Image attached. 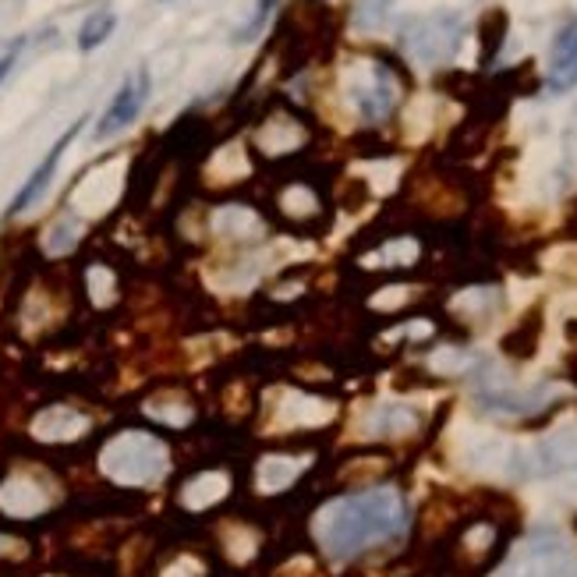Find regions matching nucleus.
Returning <instances> with one entry per match:
<instances>
[{"mask_svg":"<svg viewBox=\"0 0 577 577\" xmlns=\"http://www.w3.org/2000/svg\"><path fill=\"white\" fill-rule=\"evenodd\" d=\"M408 528V503L397 489H366L330 503L319 521V542L333 560H351L394 542Z\"/></svg>","mask_w":577,"mask_h":577,"instance_id":"1","label":"nucleus"},{"mask_svg":"<svg viewBox=\"0 0 577 577\" xmlns=\"http://www.w3.org/2000/svg\"><path fill=\"white\" fill-rule=\"evenodd\" d=\"M500 577H577V549L560 531H535L503 563Z\"/></svg>","mask_w":577,"mask_h":577,"instance_id":"2","label":"nucleus"},{"mask_svg":"<svg viewBox=\"0 0 577 577\" xmlns=\"http://www.w3.org/2000/svg\"><path fill=\"white\" fill-rule=\"evenodd\" d=\"M164 464H167L164 447H159L156 439L139 436V433L117 436L111 447L103 450V472L117 482H128V486L153 482L159 472H164Z\"/></svg>","mask_w":577,"mask_h":577,"instance_id":"3","label":"nucleus"},{"mask_svg":"<svg viewBox=\"0 0 577 577\" xmlns=\"http://www.w3.org/2000/svg\"><path fill=\"white\" fill-rule=\"evenodd\" d=\"M510 472L521 478H549L563 472H577V425L556 428L553 436L535 443L531 450L510 458Z\"/></svg>","mask_w":577,"mask_h":577,"instance_id":"4","label":"nucleus"},{"mask_svg":"<svg viewBox=\"0 0 577 577\" xmlns=\"http://www.w3.org/2000/svg\"><path fill=\"white\" fill-rule=\"evenodd\" d=\"M458 39H461L458 15H436V18L419 22L408 33V50L425 64H439L458 50Z\"/></svg>","mask_w":577,"mask_h":577,"instance_id":"5","label":"nucleus"},{"mask_svg":"<svg viewBox=\"0 0 577 577\" xmlns=\"http://www.w3.org/2000/svg\"><path fill=\"white\" fill-rule=\"evenodd\" d=\"M145 97H150V72L139 68L136 75H128L125 82H120V89L114 92L111 106H106L100 125H97V139H111V136H117V131H125L131 120L139 117Z\"/></svg>","mask_w":577,"mask_h":577,"instance_id":"6","label":"nucleus"},{"mask_svg":"<svg viewBox=\"0 0 577 577\" xmlns=\"http://www.w3.org/2000/svg\"><path fill=\"white\" fill-rule=\"evenodd\" d=\"M82 125H86V120H75V125H72L68 131H64V136H61L57 142H53V150L43 156V164H39V167L29 174V181L22 184V192L15 195V203H11V209H8L11 217H18V213H25L29 206H36L39 198H43V192H47L50 181H53V174H57V164H61L64 150H68V145L75 142V136H78V131H82Z\"/></svg>","mask_w":577,"mask_h":577,"instance_id":"7","label":"nucleus"},{"mask_svg":"<svg viewBox=\"0 0 577 577\" xmlns=\"http://www.w3.org/2000/svg\"><path fill=\"white\" fill-rule=\"evenodd\" d=\"M482 408L496 414H539L549 405H556V386H528V390H486L478 397Z\"/></svg>","mask_w":577,"mask_h":577,"instance_id":"8","label":"nucleus"},{"mask_svg":"<svg viewBox=\"0 0 577 577\" xmlns=\"http://www.w3.org/2000/svg\"><path fill=\"white\" fill-rule=\"evenodd\" d=\"M574 86H577V22L560 29L553 43V61H549V89L567 92Z\"/></svg>","mask_w":577,"mask_h":577,"instance_id":"9","label":"nucleus"},{"mask_svg":"<svg viewBox=\"0 0 577 577\" xmlns=\"http://www.w3.org/2000/svg\"><path fill=\"white\" fill-rule=\"evenodd\" d=\"M394 103H397V86H394L390 72L375 68L372 86L358 92V111H361V117L380 120V117H386V114L394 111Z\"/></svg>","mask_w":577,"mask_h":577,"instance_id":"10","label":"nucleus"},{"mask_svg":"<svg viewBox=\"0 0 577 577\" xmlns=\"http://www.w3.org/2000/svg\"><path fill=\"white\" fill-rule=\"evenodd\" d=\"M414 422H419V414H414L411 408H405V405H386V408L375 411L372 433H375V436H400V433H411Z\"/></svg>","mask_w":577,"mask_h":577,"instance_id":"11","label":"nucleus"},{"mask_svg":"<svg viewBox=\"0 0 577 577\" xmlns=\"http://www.w3.org/2000/svg\"><path fill=\"white\" fill-rule=\"evenodd\" d=\"M117 29V15L114 11H97V15H89L82 22V29H78V50H97L103 47L106 39H111V33Z\"/></svg>","mask_w":577,"mask_h":577,"instance_id":"12","label":"nucleus"},{"mask_svg":"<svg viewBox=\"0 0 577 577\" xmlns=\"http://www.w3.org/2000/svg\"><path fill=\"white\" fill-rule=\"evenodd\" d=\"M394 0H358V25L361 29H375L386 18V8Z\"/></svg>","mask_w":577,"mask_h":577,"instance_id":"13","label":"nucleus"},{"mask_svg":"<svg viewBox=\"0 0 577 577\" xmlns=\"http://www.w3.org/2000/svg\"><path fill=\"white\" fill-rule=\"evenodd\" d=\"M22 47H25V39L18 36V39H11V43H4L0 47V82L11 75V68H15V61H18V53H22Z\"/></svg>","mask_w":577,"mask_h":577,"instance_id":"14","label":"nucleus"},{"mask_svg":"<svg viewBox=\"0 0 577 577\" xmlns=\"http://www.w3.org/2000/svg\"><path fill=\"white\" fill-rule=\"evenodd\" d=\"M277 4V0H259V8H255V18H252V25H248V29L245 33H241V36H252L255 29H259V25L266 22V15H270V8Z\"/></svg>","mask_w":577,"mask_h":577,"instance_id":"15","label":"nucleus"}]
</instances>
